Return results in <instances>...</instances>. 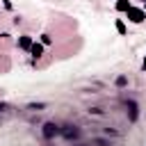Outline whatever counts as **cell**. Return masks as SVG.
<instances>
[{
  "label": "cell",
  "instance_id": "1",
  "mask_svg": "<svg viewBox=\"0 0 146 146\" xmlns=\"http://www.w3.org/2000/svg\"><path fill=\"white\" fill-rule=\"evenodd\" d=\"M125 14H128V18H130L132 23H144V21H146V11L139 9V7H130Z\"/></svg>",
  "mask_w": 146,
  "mask_h": 146
},
{
  "label": "cell",
  "instance_id": "2",
  "mask_svg": "<svg viewBox=\"0 0 146 146\" xmlns=\"http://www.w3.org/2000/svg\"><path fill=\"white\" fill-rule=\"evenodd\" d=\"M41 132H43L46 139H52L55 135H59V125L52 123V121H48V123H43V130H41Z\"/></svg>",
  "mask_w": 146,
  "mask_h": 146
},
{
  "label": "cell",
  "instance_id": "3",
  "mask_svg": "<svg viewBox=\"0 0 146 146\" xmlns=\"http://www.w3.org/2000/svg\"><path fill=\"white\" fill-rule=\"evenodd\" d=\"M125 107H128V116H130V121H137V103H135V100H128Z\"/></svg>",
  "mask_w": 146,
  "mask_h": 146
},
{
  "label": "cell",
  "instance_id": "4",
  "mask_svg": "<svg viewBox=\"0 0 146 146\" xmlns=\"http://www.w3.org/2000/svg\"><path fill=\"white\" fill-rule=\"evenodd\" d=\"M62 135H64V137H66V139H75V137H78V135H80V130H78V128H75V125H68V128H66V130H62Z\"/></svg>",
  "mask_w": 146,
  "mask_h": 146
},
{
  "label": "cell",
  "instance_id": "5",
  "mask_svg": "<svg viewBox=\"0 0 146 146\" xmlns=\"http://www.w3.org/2000/svg\"><path fill=\"white\" fill-rule=\"evenodd\" d=\"M18 46H21L23 50H30V48H32V39H30V36H21V39H18Z\"/></svg>",
  "mask_w": 146,
  "mask_h": 146
},
{
  "label": "cell",
  "instance_id": "6",
  "mask_svg": "<svg viewBox=\"0 0 146 146\" xmlns=\"http://www.w3.org/2000/svg\"><path fill=\"white\" fill-rule=\"evenodd\" d=\"M30 52H32V57H41V55H43V46H41V43H32Z\"/></svg>",
  "mask_w": 146,
  "mask_h": 146
},
{
  "label": "cell",
  "instance_id": "7",
  "mask_svg": "<svg viewBox=\"0 0 146 146\" xmlns=\"http://www.w3.org/2000/svg\"><path fill=\"white\" fill-rule=\"evenodd\" d=\"M130 7H132V5H130L128 0H119V2H116V9H119V11H128Z\"/></svg>",
  "mask_w": 146,
  "mask_h": 146
},
{
  "label": "cell",
  "instance_id": "8",
  "mask_svg": "<svg viewBox=\"0 0 146 146\" xmlns=\"http://www.w3.org/2000/svg\"><path fill=\"white\" fill-rule=\"evenodd\" d=\"M116 32H119V34H125V25H123L121 21H116Z\"/></svg>",
  "mask_w": 146,
  "mask_h": 146
},
{
  "label": "cell",
  "instance_id": "9",
  "mask_svg": "<svg viewBox=\"0 0 146 146\" xmlns=\"http://www.w3.org/2000/svg\"><path fill=\"white\" fill-rule=\"evenodd\" d=\"M43 107H46L43 103H32V105H30V110H43Z\"/></svg>",
  "mask_w": 146,
  "mask_h": 146
},
{
  "label": "cell",
  "instance_id": "10",
  "mask_svg": "<svg viewBox=\"0 0 146 146\" xmlns=\"http://www.w3.org/2000/svg\"><path fill=\"white\" fill-rule=\"evenodd\" d=\"M116 87H125V78H123V75L116 78Z\"/></svg>",
  "mask_w": 146,
  "mask_h": 146
},
{
  "label": "cell",
  "instance_id": "11",
  "mask_svg": "<svg viewBox=\"0 0 146 146\" xmlns=\"http://www.w3.org/2000/svg\"><path fill=\"white\" fill-rule=\"evenodd\" d=\"M50 41H52V39H50V36H48V34H43V36H41V43H46V46H48V43H50Z\"/></svg>",
  "mask_w": 146,
  "mask_h": 146
},
{
  "label": "cell",
  "instance_id": "12",
  "mask_svg": "<svg viewBox=\"0 0 146 146\" xmlns=\"http://www.w3.org/2000/svg\"><path fill=\"white\" fill-rule=\"evenodd\" d=\"M141 68H144V71H146V57H144V64H141Z\"/></svg>",
  "mask_w": 146,
  "mask_h": 146
}]
</instances>
